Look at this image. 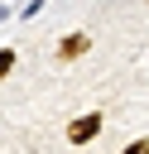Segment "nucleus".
<instances>
[{"label": "nucleus", "instance_id": "obj_2", "mask_svg": "<svg viewBox=\"0 0 149 154\" xmlns=\"http://www.w3.org/2000/svg\"><path fill=\"white\" fill-rule=\"evenodd\" d=\"M87 48H91V38H87V34H67V38L58 43V58H82Z\"/></svg>", "mask_w": 149, "mask_h": 154}, {"label": "nucleus", "instance_id": "obj_3", "mask_svg": "<svg viewBox=\"0 0 149 154\" xmlns=\"http://www.w3.org/2000/svg\"><path fill=\"white\" fill-rule=\"evenodd\" d=\"M10 67H14V53H10V48H0V77H10Z\"/></svg>", "mask_w": 149, "mask_h": 154}, {"label": "nucleus", "instance_id": "obj_4", "mask_svg": "<svg viewBox=\"0 0 149 154\" xmlns=\"http://www.w3.org/2000/svg\"><path fill=\"white\" fill-rule=\"evenodd\" d=\"M125 154H149V140H135V144H130Z\"/></svg>", "mask_w": 149, "mask_h": 154}, {"label": "nucleus", "instance_id": "obj_1", "mask_svg": "<svg viewBox=\"0 0 149 154\" xmlns=\"http://www.w3.org/2000/svg\"><path fill=\"white\" fill-rule=\"evenodd\" d=\"M96 130H101V116H82V120L67 125V140L72 144H87V140H96Z\"/></svg>", "mask_w": 149, "mask_h": 154}]
</instances>
